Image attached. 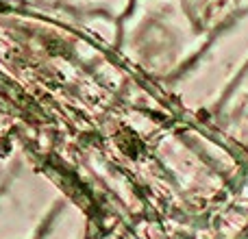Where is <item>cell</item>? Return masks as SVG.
I'll use <instances>...</instances> for the list:
<instances>
[{
  "mask_svg": "<svg viewBox=\"0 0 248 239\" xmlns=\"http://www.w3.org/2000/svg\"><path fill=\"white\" fill-rule=\"evenodd\" d=\"M0 11H2V7H0Z\"/></svg>",
  "mask_w": 248,
  "mask_h": 239,
  "instance_id": "12",
  "label": "cell"
},
{
  "mask_svg": "<svg viewBox=\"0 0 248 239\" xmlns=\"http://www.w3.org/2000/svg\"><path fill=\"white\" fill-rule=\"evenodd\" d=\"M189 20L198 30L214 35L231 20L248 11V0H183Z\"/></svg>",
  "mask_w": 248,
  "mask_h": 239,
  "instance_id": "7",
  "label": "cell"
},
{
  "mask_svg": "<svg viewBox=\"0 0 248 239\" xmlns=\"http://www.w3.org/2000/svg\"><path fill=\"white\" fill-rule=\"evenodd\" d=\"M248 65V11L216 30L202 50L172 78L159 83L187 116L202 120Z\"/></svg>",
  "mask_w": 248,
  "mask_h": 239,
  "instance_id": "2",
  "label": "cell"
},
{
  "mask_svg": "<svg viewBox=\"0 0 248 239\" xmlns=\"http://www.w3.org/2000/svg\"><path fill=\"white\" fill-rule=\"evenodd\" d=\"M37 0H0L2 9H13V11H26V9L35 7Z\"/></svg>",
  "mask_w": 248,
  "mask_h": 239,
  "instance_id": "9",
  "label": "cell"
},
{
  "mask_svg": "<svg viewBox=\"0 0 248 239\" xmlns=\"http://www.w3.org/2000/svg\"><path fill=\"white\" fill-rule=\"evenodd\" d=\"M209 37L189 20L183 0H133L120 17L116 50L135 70L163 83L179 74Z\"/></svg>",
  "mask_w": 248,
  "mask_h": 239,
  "instance_id": "1",
  "label": "cell"
},
{
  "mask_svg": "<svg viewBox=\"0 0 248 239\" xmlns=\"http://www.w3.org/2000/svg\"><path fill=\"white\" fill-rule=\"evenodd\" d=\"M92 215L77 200L65 198L37 239H92Z\"/></svg>",
  "mask_w": 248,
  "mask_h": 239,
  "instance_id": "6",
  "label": "cell"
},
{
  "mask_svg": "<svg viewBox=\"0 0 248 239\" xmlns=\"http://www.w3.org/2000/svg\"><path fill=\"white\" fill-rule=\"evenodd\" d=\"M7 120H9V116H4V113H2V111H0V128H2V126H4V122H7Z\"/></svg>",
  "mask_w": 248,
  "mask_h": 239,
  "instance_id": "11",
  "label": "cell"
},
{
  "mask_svg": "<svg viewBox=\"0 0 248 239\" xmlns=\"http://www.w3.org/2000/svg\"><path fill=\"white\" fill-rule=\"evenodd\" d=\"M92 239H135L131 233H124L122 228H107L105 233H98V235H92Z\"/></svg>",
  "mask_w": 248,
  "mask_h": 239,
  "instance_id": "10",
  "label": "cell"
},
{
  "mask_svg": "<svg viewBox=\"0 0 248 239\" xmlns=\"http://www.w3.org/2000/svg\"><path fill=\"white\" fill-rule=\"evenodd\" d=\"M33 128L9 118L0 128V187L9 183L29 161L35 159Z\"/></svg>",
  "mask_w": 248,
  "mask_h": 239,
  "instance_id": "5",
  "label": "cell"
},
{
  "mask_svg": "<svg viewBox=\"0 0 248 239\" xmlns=\"http://www.w3.org/2000/svg\"><path fill=\"white\" fill-rule=\"evenodd\" d=\"M65 198L37 159L29 161L0 187V239H37Z\"/></svg>",
  "mask_w": 248,
  "mask_h": 239,
  "instance_id": "3",
  "label": "cell"
},
{
  "mask_svg": "<svg viewBox=\"0 0 248 239\" xmlns=\"http://www.w3.org/2000/svg\"><path fill=\"white\" fill-rule=\"evenodd\" d=\"M133 0H37V4L44 7L68 9L74 13H100V15L120 20L128 11Z\"/></svg>",
  "mask_w": 248,
  "mask_h": 239,
  "instance_id": "8",
  "label": "cell"
},
{
  "mask_svg": "<svg viewBox=\"0 0 248 239\" xmlns=\"http://www.w3.org/2000/svg\"><path fill=\"white\" fill-rule=\"evenodd\" d=\"M198 124H209L220 137L235 141L240 148L248 144V65Z\"/></svg>",
  "mask_w": 248,
  "mask_h": 239,
  "instance_id": "4",
  "label": "cell"
}]
</instances>
